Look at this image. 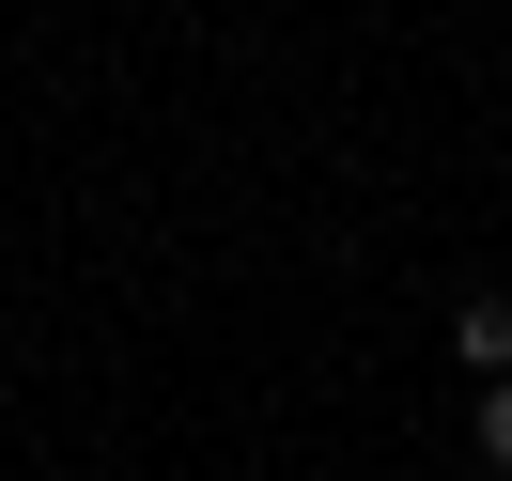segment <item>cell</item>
I'll list each match as a JSON object with an SVG mask.
<instances>
[{"label":"cell","instance_id":"1","mask_svg":"<svg viewBox=\"0 0 512 481\" xmlns=\"http://www.w3.org/2000/svg\"><path fill=\"white\" fill-rule=\"evenodd\" d=\"M450 357H466V373H512V295H466V311H450Z\"/></svg>","mask_w":512,"mask_h":481},{"label":"cell","instance_id":"2","mask_svg":"<svg viewBox=\"0 0 512 481\" xmlns=\"http://www.w3.org/2000/svg\"><path fill=\"white\" fill-rule=\"evenodd\" d=\"M481 466L512 481V373H481Z\"/></svg>","mask_w":512,"mask_h":481}]
</instances>
